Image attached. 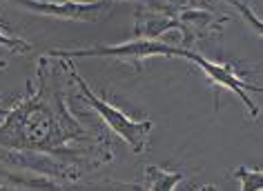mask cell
<instances>
[{
	"instance_id": "7c38bea8",
	"label": "cell",
	"mask_w": 263,
	"mask_h": 191,
	"mask_svg": "<svg viewBox=\"0 0 263 191\" xmlns=\"http://www.w3.org/2000/svg\"><path fill=\"white\" fill-rule=\"evenodd\" d=\"M5 67H7V62H5V60H0V69H5Z\"/></svg>"
},
{
	"instance_id": "9c48e42d",
	"label": "cell",
	"mask_w": 263,
	"mask_h": 191,
	"mask_svg": "<svg viewBox=\"0 0 263 191\" xmlns=\"http://www.w3.org/2000/svg\"><path fill=\"white\" fill-rule=\"evenodd\" d=\"M65 191H141V187H139V184L101 182V184H89V187H76V184H69Z\"/></svg>"
},
{
	"instance_id": "7a4b0ae2",
	"label": "cell",
	"mask_w": 263,
	"mask_h": 191,
	"mask_svg": "<svg viewBox=\"0 0 263 191\" xmlns=\"http://www.w3.org/2000/svg\"><path fill=\"white\" fill-rule=\"evenodd\" d=\"M183 47H176L172 43L165 40H147V38H134L129 43H121V45H96V47H87V49H51L47 56L54 58H116L123 62H134L141 65L147 58L154 56H165V58H174L179 56L183 58Z\"/></svg>"
},
{
	"instance_id": "277c9868",
	"label": "cell",
	"mask_w": 263,
	"mask_h": 191,
	"mask_svg": "<svg viewBox=\"0 0 263 191\" xmlns=\"http://www.w3.org/2000/svg\"><path fill=\"white\" fill-rule=\"evenodd\" d=\"M21 7L34 11V14L61 18V20H83L94 23L101 18L105 9L114 5V0H96V3H74V0H63V3H38V0H16Z\"/></svg>"
},
{
	"instance_id": "6da1fadb",
	"label": "cell",
	"mask_w": 263,
	"mask_h": 191,
	"mask_svg": "<svg viewBox=\"0 0 263 191\" xmlns=\"http://www.w3.org/2000/svg\"><path fill=\"white\" fill-rule=\"evenodd\" d=\"M65 65H67L69 78L76 82L83 100L103 118L105 124H107L116 136H121L123 140L129 144L134 154H143L147 147V136H149V131H152V120H134V118H129L127 114H123L118 107L109 104L107 100H103V98H98L94 91L89 89V84L83 80V76L78 74V69L71 65V60L65 58Z\"/></svg>"
},
{
	"instance_id": "ba28073f",
	"label": "cell",
	"mask_w": 263,
	"mask_h": 191,
	"mask_svg": "<svg viewBox=\"0 0 263 191\" xmlns=\"http://www.w3.org/2000/svg\"><path fill=\"white\" fill-rule=\"evenodd\" d=\"M234 178L241 180V191H263V174L261 169L239 167L234 171Z\"/></svg>"
},
{
	"instance_id": "8992f818",
	"label": "cell",
	"mask_w": 263,
	"mask_h": 191,
	"mask_svg": "<svg viewBox=\"0 0 263 191\" xmlns=\"http://www.w3.org/2000/svg\"><path fill=\"white\" fill-rule=\"evenodd\" d=\"M145 180L149 191H172L183 180L181 171H167L163 167H145Z\"/></svg>"
},
{
	"instance_id": "5b68a950",
	"label": "cell",
	"mask_w": 263,
	"mask_h": 191,
	"mask_svg": "<svg viewBox=\"0 0 263 191\" xmlns=\"http://www.w3.org/2000/svg\"><path fill=\"white\" fill-rule=\"evenodd\" d=\"M170 29H181V20L170 14H136V38L147 40H161V36Z\"/></svg>"
},
{
	"instance_id": "30bf717a",
	"label": "cell",
	"mask_w": 263,
	"mask_h": 191,
	"mask_svg": "<svg viewBox=\"0 0 263 191\" xmlns=\"http://www.w3.org/2000/svg\"><path fill=\"white\" fill-rule=\"evenodd\" d=\"M226 3H228V5H232V7H234L236 11H239V14H241L243 18H246V23L250 25V27H254V31L261 36V31H263V27H261V18L254 14L250 5L241 3V0H226Z\"/></svg>"
},
{
	"instance_id": "4fadbf2b",
	"label": "cell",
	"mask_w": 263,
	"mask_h": 191,
	"mask_svg": "<svg viewBox=\"0 0 263 191\" xmlns=\"http://www.w3.org/2000/svg\"><path fill=\"white\" fill-rule=\"evenodd\" d=\"M190 3H192V0H190Z\"/></svg>"
},
{
	"instance_id": "8fae6325",
	"label": "cell",
	"mask_w": 263,
	"mask_h": 191,
	"mask_svg": "<svg viewBox=\"0 0 263 191\" xmlns=\"http://www.w3.org/2000/svg\"><path fill=\"white\" fill-rule=\"evenodd\" d=\"M199 191H216V189L212 187V184H203V187H201Z\"/></svg>"
},
{
	"instance_id": "3957f363",
	"label": "cell",
	"mask_w": 263,
	"mask_h": 191,
	"mask_svg": "<svg viewBox=\"0 0 263 191\" xmlns=\"http://www.w3.org/2000/svg\"><path fill=\"white\" fill-rule=\"evenodd\" d=\"M183 58H187L190 62L199 65V67L203 69V74L208 76V80L212 82L216 89L223 87V89L232 91V94L248 107V111H250V116H252V118L259 116V107L252 102V98L246 96V91H256V94H261V84H254V82L246 80L243 76H239L234 71V65L232 62H226V65L212 62V60H208L205 56H201L199 51H192V49L183 51Z\"/></svg>"
},
{
	"instance_id": "52a82bcc",
	"label": "cell",
	"mask_w": 263,
	"mask_h": 191,
	"mask_svg": "<svg viewBox=\"0 0 263 191\" xmlns=\"http://www.w3.org/2000/svg\"><path fill=\"white\" fill-rule=\"evenodd\" d=\"M0 47L14 51V54H27L31 49V45L27 40H23L21 36H16L14 31L9 29V25L0 18Z\"/></svg>"
}]
</instances>
